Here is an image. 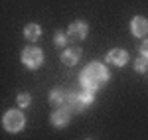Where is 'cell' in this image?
Listing matches in <instances>:
<instances>
[{"mask_svg": "<svg viewBox=\"0 0 148 140\" xmlns=\"http://www.w3.org/2000/svg\"><path fill=\"white\" fill-rule=\"evenodd\" d=\"M140 55H142L144 59H148V40L142 44V46H140Z\"/></svg>", "mask_w": 148, "mask_h": 140, "instance_id": "cell-16", "label": "cell"}, {"mask_svg": "<svg viewBox=\"0 0 148 140\" xmlns=\"http://www.w3.org/2000/svg\"><path fill=\"white\" fill-rule=\"evenodd\" d=\"M24 38L28 40V42H38L40 38H42V28H40V24H26V28H24Z\"/></svg>", "mask_w": 148, "mask_h": 140, "instance_id": "cell-10", "label": "cell"}, {"mask_svg": "<svg viewBox=\"0 0 148 140\" xmlns=\"http://www.w3.org/2000/svg\"><path fill=\"white\" fill-rule=\"evenodd\" d=\"M89 34V24L85 20H75L73 24H69L67 28V38L69 42H83Z\"/></svg>", "mask_w": 148, "mask_h": 140, "instance_id": "cell-4", "label": "cell"}, {"mask_svg": "<svg viewBox=\"0 0 148 140\" xmlns=\"http://www.w3.org/2000/svg\"><path fill=\"white\" fill-rule=\"evenodd\" d=\"M20 59H22V63L28 69H40L44 65V51L38 46H28L22 49Z\"/></svg>", "mask_w": 148, "mask_h": 140, "instance_id": "cell-3", "label": "cell"}, {"mask_svg": "<svg viewBox=\"0 0 148 140\" xmlns=\"http://www.w3.org/2000/svg\"><path fill=\"white\" fill-rule=\"evenodd\" d=\"M63 107L69 109L71 113H83V107H81V103H79V93H77V91H67Z\"/></svg>", "mask_w": 148, "mask_h": 140, "instance_id": "cell-9", "label": "cell"}, {"mask_svg": "<svg viewBox=\"0 0 148 140\" xmlns=\"http://www.w3.org/2000/svg\"><path fill=\"white\" fill-rule=\"evenodd\" d=\"M69 42V38H67V34L65 32H56V36H53V44H56L57 47H65V44Z\"/></svg>", "mask_w": 148, "mask_h": 140, "instance_id": "cell-14", "label": "cell"}, {"mask_svg": "<svg viewBox=\"0 0 148 140\" xmlns=\"http://www.w3.org/2000/svg\"><path fill=\"white\" fill-rule=\"evenodd\" d=\"M16 103H18V107H20V109L30 107V103H32V95H30V93H18V97H16Z\"/></svg>", "mask_w": 148, "mask_h": 140, "instance_id": "cell-13", "label": "cell"}, {"mask_svg": "<svg viewBox=\"0 0 148 140\" xmlns=\"http://www.w3.org/2000/svg\"><path fill=\"white\" fill-rule=\"evenodd\" d=\"M148 69V59H144L142 55L134 61V71H138V73H144V71Z\"/></svg>", "mask_w": 148, "mask_h": 140, "instance_id": "cell-15", "label": "cell"}, {"mask_svg": "<svg viewBox=\"0 0 148 140\" xmlns=\"http://www.w3.org/2000/svg\"><path fill=\"white\" fill-rule=\"evenodd\" d=\"M93 101H95V91H91V89H81L79 103H81V107H83V111H85L87 107H91Z\"/></svg>", "mask_w": 148, "mask_h": 140, "instance_id": "cell-12", "label": "cell"}, {"mask_svg": "<svg viewBox=\"0 0 148 140\" xmlns=\"http://www.w3.org/2000/svg\"><path fill=\"white\" fill-rule=\"evenodd\" d=\"M81 55H83V51H81V47H65L63 49V53H61V63L63 65H67V67H73V65H77L79 63Z\"/></svg>", "mask_w": 148, "mask_h": 140, "instance_id": "cell-7", "label": "cell"}, {"mask_svg": "<svg viewBox=\"0 0 148 140\" xmlns=\"http://www.w3.org/2000/svg\"><path fill=\"white\" fill-rule=\"evenodd\" d=\"M130 32L134 38H144L148 34V20L144 16H134L130 20Z\"/></svg>", "mask_w": 148, "mask_h": 140, "instance_id": "cell-8", "label": "cell"}, {"mask_svg": "<svg viewBox=\"0 0 148 140\" xmlns=\"http://www.w3.org/2000/svg\"><path fill=\"white\" fill-rule=\"evenodd\" d=\"M65 95H67V91H63L61 87L51 89V93H49V105L53 107V109L63 107V103H65Z\"/></svg>", "mask_w": 148, "mask_h": 140, "instance_id": "cell-11", "label": "cell"}, {"mask_svg": "<svg viewBox=\"0 0 148 140\" xmlns=\"http://www.w3.org/2000/svg\"><path fill=\"white\" fill-rule=\"evenodd\" d=\"M111 79V73L107 69V65L101 61H91L85 65V69L79 75V83L83 89H91V91H99L103 89Z\"/></svg>", "mask_w": 148, "mask_h": 140, "instance_id": "cell-1", "label": "cell"}, {"mask_svg": "<svg viewBox=\"0 0 148 140\" xmlns=\"http://www.w3.org/2000/svg\"><path fill=\"white\" fill-rule=\"evenodd\" d=\"M2 126H4L6 132H10V134H16V132H20L26 126V117H24V113L20 111V107L18 109H8L4 113Z\"/></svg>", "mask_w": 148, "mask_h": 140, "instance_id": "cell-2", "label": "cell"}, {"mask_svg": "<svg viewBox=\"0 0 148 140\" xmlns=\"http://www.w3.org/2000/svg\"><path fill=\"white\" fill-rule=\"evenodd\" d=\"M87 140H91V138H87Z\"/></svg>", "mask_w": 148, "mask_h": 140, "instance_id": "cell-17", "label": "cell"}, {"mask_svg": "<svg viewBox=\"0 0 148 140\" xmlns=\"http://www.w3.org/2000/svg\"><path fill=\"white\" fill-rule=\"evenodd\" d=\"M71 115H73V113H71L69 109H65V107H57V109H53L49 120H51V124H53L56 128H63V126H67L69 122H71Z\"/></svg>", "mask_w": 148, "mask_h": 140, "instance_id": "cell-6", "label": "cell"}, {"mask_svg": "<svg viewBox=\"0 0 148 140\" xmlns=\"http://www.w3.org/2000/svg\"><path fill=\"white\" fill-rule=\"evenodd\" d=\"M105 61L111 63L114 67H125L128 63V51L123 49V47H113L107 55H105Z\"/></svg>", "mask_w": 148, "mask_h": 140, "instance_id": "cell-5", "label": "cell"}]
</instances>
